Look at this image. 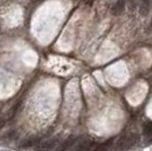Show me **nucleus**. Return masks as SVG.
<instances>
[{"label": "nucleus", "mask_w": 152, "mask_h": 151, "mask_svg": "<svg viewBox=\"0 0 152 151\" xmlns=\"http://www.w3.org/2000/svg\"><path fill=\"white\" fill-rule=\"evenodd\" d=\"M138 141V136L136 134L124 135L116 143L114 151H125L131 148Z\"/></svg>", "instance_id": "1"}, {"label": "nucleus", "mask_w": 152, "mask_h": 151, "mask_svg": "<svg viewBox=\"0 0 152 151\" xmlns=\"http://www.w3.org/2000/svg\"><path fill=\"white\" fill-rule=\"evenodd\" d=\"M94 141L88 138H78L71 151H88Z\"/></svg>", "instance_id": "2"}, {"label": "nucleus", "mask_w": 152, "mask_h": 151, "mask_svg": "<svg viewBox=\"0 0 152 151\" xmlns=\"http://www.w3.org/2000/svg\"><path fill=\"white\" fill-rule=\"evenodd\" d=\"M113 143L114 139H110L101 144H96L94 142L88 151H108L112 146Z\"/></svg>", "instance_id": "3"}, {"label": "nucleus", "mask_w": 152, "mask_h": 151, "mask_svg": "<svg viewBox=\"0 0 152 151\" xmlns=\"http://www.w3.org/2000/svg\"><path fill=\"white\" fill-rule=\"evenodd\" d=\"M58 139L56 138L50 139L49 140L44 141L42 144H39L36 148L37 151H50L57 144Z\"/></svg>", "instance_id": "4"}, {"label": "nucleus", "mask_w": 152, "mask_h": 151, "mask_svg": "<svg viewBox=\"0 0 152 151\" xmlns=\"http://www.w3.org/2000/svg\"><path fill=\"white\" fill-rule=\"evenodd\" d=\"M125 8H126L125 0H117V1L112 6L111 13L114 16H118L124 12Z\"/></svg>", "instance_id": "5"}, {"label": "nucleus", "mask_w": 152, "mask_h": 151, "mask_svg": "<svg viewBox=\"0 0 152 151\" xmlns=\"http://www.w3.org/2000/svg\"><path fill=\"white\" fill-rule=\"evenodd\" d=\"M41 139L39 137H30L23 140L19 145L21 148H28L33 146H37L40 144Z\"/></svg>", "instance_id": "6"}, {"label": "nucleus", "mask_w": 152, "mask_h": 151, "mask_svg": "<svg viewBox=\"0 0 152 151\" xmlns=\"http://www.w3.org/2000/svg\"><path fill=\"white\" fill-rule=\"evenodd\" d=\"M76 140H77V139L75 138L73 136H69L60 145V146L57 149V151H67V150H69L70 148L73 146Z\"/></svg>", "instance_id": "7"}, {"label": "nucleus", "mask_w": 152, "mask_h": 151, "mask_svg": "<svg viewBox=\"0 0 152 151\" xmlns=\"http://www.w3.org/2000/svg\"><path fill=\"white\" fill-rule=\"evenodd\" d=\"M151 10V0H142L140 8V12L141 15L147 16L149 14Z\"/></svg>", "instance_id": "8"}, {"label": "nucleus", "mask_w": 152, "mask_h": 151, "mask_svg": "<svg viewBox=\"0 0 152 151\" xmlns=\"http://www.w3.org/2000/svg\"><path fill=\"white\" fill-rule=\"evenodd\" d=\"M144 133L145 136L148 137L151 136V123H148L145 126V129H144Z\"/></svg>", "instance_id": "9"}, {"label": "nucleus", "mask_w": 152, "mask_h": 151, "mask_svg": "<svg viewBox=\"0 0 152 151\" xmlns=\"http://www.w3.org/2000/svg\"><path fill=\"white\" fill-rule=\"evenodd\" d=\"M5 125V120L3 118H0V130L3 128Z\"/></svg>", "instance_id": "10"}]
</instances>
